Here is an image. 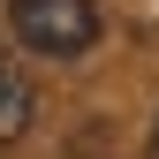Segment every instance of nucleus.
<instances>
[{
    "mask_svg": "<svg viewBox=\"0 0 159 159\" xmlns=\"http://www.w3.org/2000/svg\"><path fill=\"white\" fill-rule=\"evenodd\" d=\"M30 121H38V91H30V76L15 68V61H0V144L30 136Z\"/></svg>",
    "mask_w": 159,
    "mask_h": 159,
    "instance_id": "nucleus-2",
    "label": "nucleus"
},
{
    "mask_svg": "<svg viewBox=\"0 0 159 159\" xmlns=\"http://www.w3.org/2000/svg\"><path fill=\"white\" fill-rule=\"evenodd\" d=\"M152 159H159V121H152Z\"/></svg>",
    "mask_w": 159,
    "mask_h": 159,
    "instance_id": "nucleus-3",
    "label": "nucleus"
},
{
    "mask_svg": "<svg viewBox=\"0 0 159 159\" xmlns=\"http://www.w3.org/2000/svg\"><path fill=\"white\" fill-rule=\"evenodd\" d=\"M8 30L23 38L30 53H53V61H76V53L98 38V8L91 0H15Z\"/></svg>",
    "mask_w": 159,
    "mask_h": 159,
    "instance_id": "nucleus-1",
    "label": "nucleus"
}]
</instances>
